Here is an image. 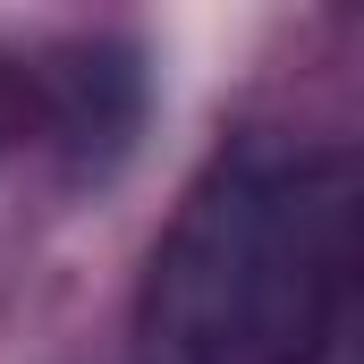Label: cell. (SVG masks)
<instances>
[{
  "instance_id": "1",
  "label": "cell",
  "mask_w": 364,
  "mask_h": 364,
  "mask_svg": "<svg viewBox=\"0 0 364 364\" xmlns=\"http://www.w3.org/2000/svg\"><path fill=\"white\" fill-rule=\"evenodd\" d=\"M356 263L348 161L237 144L186 186L136 288V364H322Z\"/></svg>"
}]
</instances>
